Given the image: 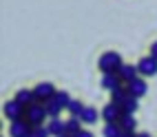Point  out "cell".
Instances as JSON below:
<instances>
[{
	"instance_id": "16",
	"label": "cell",
	"mask_w": 157,
	"mask_h": 137,
	"mask_svg": "<svg viewBox=\"0 0 157 137\" xmlns=\"http://www.w3.org/2000/svg\"><path fill=\"white\" fill-rule=\"evenodd\" d=\"M82 124H84V122H82L80 117H71L69 122H67V135H71V137H75L80 131H82Z\"/></svg>"
},
{
	"instance_id": "18",
	"label": "cell",
	"mask_w": 157,
	"mask_h": 137,
	"mask_svg": "<svg viewBox=\"0 0 157 137\" xmlns=\"http://www.w3.org/2000/svg\"><path fill=\"white\" fill-rule=\"evenodd\" d=\"M124 131L120 124H106L104 126V137H122Z\"/></svg>"
},
{
	"instance_id": "14",
	"label": "cell",
	"mask_w": 157,
	"mask_h": 137,
	"mask_svg": "<svg viewBox=\"0 0 157 137\" xmlns=\"http://www.w3.org/2000/svg\"><path fill=\"white\" fill-rule=\"evenodd\" d=\"M44 106H47V113H49V117H60V113H62V104L56 100V97H51L49 102H44Z\"/></svg>"
},
{
	"instance_id": "22",
	"label": "cell",
	"mask_w": 157,
	"mask_h": 137,
	"mask_svg": "<svg viewBox=\"0 0 157 137\" xmlns=\"http://www.w3.org/2000/svg\"><path fill=\"white\" fill-rule=\"evenodd\" d=\"M33 135L36 137H49L51 131H49V126H33Z\"/></svg>"
},
{
	"instance_id": "12",
	"label": "cell",
	"mask_w": 157,
	"mask_h": 137,
	"mask_svg": "<svg viewBox=\"0 0 157 137\" xmlns=\"http://www.w3.org/2000/svg\"><path fill=\"white\" fill-rule=\"evenodd\" d=\"M117 124L122 126L124 133H133L135 126H137V122H135V117H133V113H122V117H120Z\"/></svg>"
},
{
	"instance_id": "11",
	"label": "cell",
	"mask_w": 157,
	"mask_h": 137,
	"mask_svg": "<svg viewBox=\"0 0 157 137\" xmlns=\"http://www.w3.org/2000/svg\"><path fill=\"white\" fill-rule=\"evenodd\" d=\"M16 100L22 104V106H29V104L36 102V93H33V89H20L16 93Z\"/></svg>"
},
{
	"instance_id": "6",
	"label": "cell",
	"mask_w": 157,
	"mask_h": 137,
	"mask_svg": "<svg viewBox=\"0 0 157 137\" xmlns=\"http://www.w3.org/2000/svg\"><path fill=\"white\" fill-rule=\"evenodd\" d=\"M122 106L120 104H115V102H111V104H106L104 106V111H102V117L106 120V124H117L120 122V117H122Z\"/></svg>"
},
{
	"instance_id": "27",
	"label": "cell",
	"mask_w": 157,
	"mask_h": 137,
	"mask_svg": "<svg viewBox=\"0 0 157 137\" xmlns=\"http://www.w3.org/2000/svg\"><path fill=\"white\" fill-rule=\"evenodd\" d=\"M60 137H71V135H60Z\"/></svg>"
},
{
	"instance_id": "8",
	"label": "cell",
	"mask_w": 157,
	"mask_h": 137,
	"mask_svg": "<svg viewBox=\"0 0 157 137\" xmlns=\"http://www.w3.org/2000/svg\"><path fill=\"white\" fill-rule=\"evenodd\" d=\"M120 86H124V82L120 78V73H104V78H102V89H106V91H117Z\"/></svg>"
},
{
	"instance_id": "25",
	"label": "cell",
	"mask_w": 157,
	"mask_h": 137,
	"mask_svg": "<svg viewBox=\"0 0 157 137\" xmlns=\"http://www.w3.org/2000/svg\"><path fill=\"white\" fill-rule=\"evenodd\" d=\"M122 137H137V135H135V133H124Z\"/></svg>"
},
{
	"instance_id": "20",
	"label": "cell",
	"mask_w": 157,
	"mask_h": 137,
	"mask_svg": "<svg viewBox=\"0 0 157 137\" xmlns=\"http://www.w3.org/2000/svg\"><path fill=\"white\" fill-rule=\"evenodd\" d=\"M84 104L82 102H78V100H71V104H69V113H71V117H80L82 113H84Z\"/></svg>"
},
{
	"instance_id": "10",
	"label": "cell",
	"mask_w": 157,
	"mask_h": 137,
	"mask_svg": "<svg viewBox=\"0 0 157 137\" xmlns=\"http://www.w3.org/2000/svg\"><path fill=\"white\" fill-rule=\"evenodd\" d=\"M126 86H128V91H131V95H135V97H144L146 91H148V86H146V82H144L142 78H135L133 82L126 84Z\"/></svg>"
},
{
	"instance_id": "26",
	"label": "cell",
	"mask_w": 157,
	"mask_h": 137,
	"mask_svg": "<svg viewBox=\"0 0 157 137\" xmlns=\"http://www.w3.org/2000/svg\"><path fill=\"white\" fill-rule=\"evenodd\" d=\"M137 137H151V135H148V133H142V135H137Z\"/></svg>"
},
{
	"instance_id": "9",
	"label": "cell",
	"mask_w": 157,
	"mask_h": 137,
	"mask_svg": "<svg viewBox=\"0 0 157 137\" xmlns=\"http://www.w3.org/2000/svg\"><path fill=\"white\" fill-rule=\"evenodd\" d=\"M117 73H120V78H122L124 84H128V82H133L135 78H140V69L133 67V64H122Z\"/></svg>"
},
{
	"instance_id": "1",
	"label": "cell",
	"mask_w": 157,
	"mask_h": 137,
	"mask_svg": "<svg viewBox=\"0 0 157 137\" xmlns=\"http://www.w3.org/2000/svg\"><path fill=\"white\" fill-rule=\"evenodd\" d=\"M47 117H49V113H47L44 102H33V104H29V106H27L25 120H27L31 126H42V122H44Z\"/></svg>"
},
{
	"instance_id": "3",
	"label": "cell",
	"mask_w": 157,
	"mask_h": 137,
	"mask_svg": "<svg viewBox=\"0 0 157 137\" xmlns=\"http://www.w3.org/2000/svg\"><path fill=\"white\" fill-rule=\"evenodd\" d=\"M2 113H5V117H7V120L16 122V120H22V117H25L27 106H22V104H20L18 100H11V102H7L5 106H2Z\"/></svg>"
},
{
	"instance_id": "24",
	"label": "cell",
	"mask_w": 157,
	"mask_h": 137,
	"mask_svg": "<svg viewBox=\"0 0 157 137\" xmlns=\"http://www.w3.org/2000/svg\"><path fill=\"white\" fill-rule=\"evenodd\" d=\"M151 55L157 58V42H153V47H151Z\"/></svg>"
},
{
	"instance_id": "7",
	"label": "cell",
	"mask_w": 157,
	"mask_h": 137,
	"mask_svg": "<svg viewBox=\"0 0 157 137\" xmlns=\"http://www.w3.org/2000/svg\"><path fill=\"white\" fill-rule=\"evenodd\" d=\"M137 69H140V75H146V78L155 75V73H157V58H153V55L142 58L140 64H137Z\"/></svg>"
},
{
	"instance_id": "21",
	"label": "cell",
	"mask_w": 157,
	"mask_h": 137,
	"mask_svg": "<svg viewBox=\"0 0 157 137\" xmlns=\"http://www.w3.org/2000/svg\"><path fill=\"white\" fill-rule=\"evenodd\" d=\"M56 100H58L64 108H69V104H71V95H69L67 91H58V93H56Z\"/></svg>"
},
{
	"instance_id": "28",
	"label": "cell",
	"mask_w": 157,
	"mask_h": 137,
	"mask_svg": "<svg viewBox=\"0 0 157 137\" xmlns=\"http://www.w3.org/2000/svg\"><path fill=\"white\" fill-rule=\"evenodd\" d=\"M29 137H36V135H33V133H31V135H29Z\"/></svg>"
},
{
	"instance_id": "15",
	"label": "cell",
	"mask_w": 157,
	"mask_h": 137,
	"mask_svg": "<svg viewBox=\"0 0 157 137\" xmlns=\"http://www.w3.org/2000/svg\"><path fill=\"white\" fill-rule=\"evenodd\" d=\"M128 95H131L128 86H120L117 91H113V93H111V102H115V104H120V106H122V104H124V100H126Z\"/></svg>"
},
{
	"instance_id": "13",
	"label": "cell",
	"mask_w": 157,
	"mask_h": 137,
	"mask_svg": "<svg viewBox=\"0 0 157 137\" xmlns=\"http://www.w3.org/2000/svg\"><path fill=\"white\" fill-rule=\"evenodd\" d=\"M49 131H51V135H56V137L67 135V122H62L60 117H51V122H49Z\"/></svg>"
},
{
	"instance_id": "19",
	"label": "cell",
	"mask_w": 157,
	"mask_h": 137,
	"mask_svg": "<svg viewBox=\"0 0 157 137\" xmlns=\"http://www.w3.org/2000/svg\"><path fill=\"white\" fill-rule=\"evenodd\" d=\"M137 100H140V97L128 95L126 100H124V104H122V111H124V113H135V111H137Z\"/></svg>"
},
{
	"instance_id": "5",
	"label": "cell",
	"mask_w": 157,
	"mask_h": 137,
	"mask_svg": "<svg viewBox=\"0 0 157 137\" xmlns=\"http://www.w3.org/2000/svg\"><path fill=\"white\" fill-rule=\"evenodd\" d=\"M36 93V102H49L51 97H56V86L51 82H42L33 89Z\"/></svg>"
},
{
	"instance_id": "2",
	"label": "cell",
	"mask_w": 157,
	"mask_h": 137,
	"mask_svg": "<svg viewBox=\"0 0 157 137\" xmlns=\"http://www.w3.org/2000/svg\"><path fill=\"white\" fill-rule=\"evenodd\" d=\"M98 64H100V71L102 73H117L124 62H122V55L120 53L109 51V53H102V58H100Z\"/></svg>"
},
{
	"instance_id": "17",
	"label": "cell",
	"mask_w": 157,
	"mask_h": 137,
	"mask_svg": "<svg viewBox=\"0 0 157 137\" xmlns=\"http://www.w3.org/2000/svg\"><path fill=\"white\" fill-rule=\"evenodd\" d=\"M80 120L84 122V124H95V120H98V111L93 108V106H86L84 113L80 115Z\"/></svg>"
},
{
	"instance_id": "4",
	"label": "cell",
	"mask_w": 157,
	"mask_h": 137,
	"mask_svg": "<svg viewBox=\"0 0 157 137\" xmlns=\"http://www.w3.org/2000/svg\"><path fill=\"white\" fill-rule=\"evenodd\" d=\"M31 133H33V126H31L25 117L11 122V126H9V135L11 137H29Z\"/></svg>"
},
{
	"instance_id": "23",
	"label": "cell",
	"mask_w": 157,
	"mask_h": 137,
	"mask_svg": "<svg viewBox=\"0 0 157 137\" xmlns=\"http://www.w3.org/2000/svg\"><path fill=\"white\" fill-rule=\"evenodd\" d=\"M75 137H93V133H89V131H80Z\"/></svg>"
}]
</instances>
